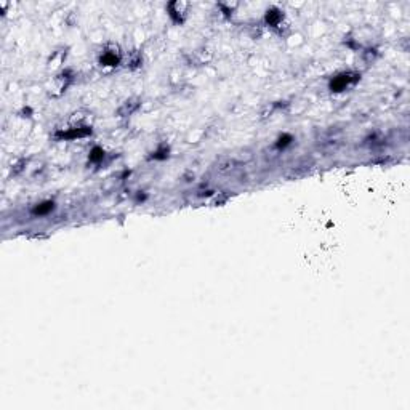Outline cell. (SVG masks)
Listing matches in <instances>:
<instances>
[{
    "instance_id": "cell-1",
    "label": "cell",
    "mask_w": 410,
    "mask_h": 410,
    "mask_svg": "<svg viewBox=\"0 0 410 410\" xmlns=\"http://www.w3.org/2000/svg\"><path fill=\"white\" fill-rule=\"evenodd\" d=\"M357 79H359V75H357V74H353V72H343V74L337 75V77L332 80L330 90H332V91H343V90H346L348 87L354 85L356 82H357Z\"/></svg>"
},
{
    "instance_id": "cell-2",
    "label": "cell",
    "mask_w": 410,
    "mask_h": 410,
    "mask_svg": "<svg viewBox=\"0 0 410 410\" xmlns=\"http://www.w3.org/2000/svg\"><path fill=\"white\" fill-rule=\"evenodd\" d=\"M120 61V58L114 51H104L103 56H101V64L104 66H117Z\"/></svg>"
}]
</instances>
